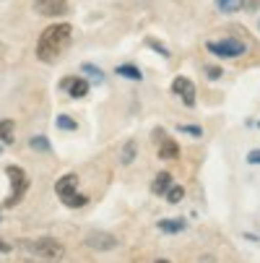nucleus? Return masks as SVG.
Segmentation results:
<instances>
[{"label":"nucleus","instance_id":"8","mask_svg":"<svg viewBox=\"0 0 260 263\" xmlns=\"http://www.w3.org/2000/svg\"><path fill=\"white\" fill-rule=\"evenodd\" d=\"M172 94H177L182 99L185 107H195V84L185 76H177L172 81Z\"/></svg>","mask_w":260,"mask_h":263},{"label":"nucleus","instance_id":"6","mask_svg":"<svg viewBox=\"0 0 260 263\" xmlns=\"http://www.w3.org/2000/svg\"><path fill=\"white\" fill-rule=\"evenodd\" d=\"M154 143L159 146V159H164V162L179 159V146H177V141H172L164 133V128H156L154 130Z\"/></svg>","mask_w":260,"mask_h":263},{"label":"nucleus","instance_id":"10","mask_svg":"<svg viewBox=\"0 0 260 263\" xmlns=\"http://www.w3.org/2000/svg\"><path fill=\"white\" fill-rule=\"evenodd\" d=\"M257 0H216V6L221 13H237V11H245V8H255Z\"/></svg>","mask_w":260,"mask_h":263},{"label":"nucleus","instance_id":"24","mask_svg":"<svg viewBox=\"0 0 260 263\" xmlns=\"http://www.w3.org/2000/svg\"><path fill=\"white\" fill-rule=\"evenodd\" d=\"M247 162L250 164H260V148H252V152L247 154Z\"/></svg>","mask_w":260,"mask_h":263},{"label":"nucleus","instance_id":"19","mask_svg":"<svg viewBox=\"0 0 260 263\" xmlns=\"http://www.w3.org/2000/svg\"><path fill=\"white\" fill-rule=\"evenodd\" d=\"M57 128H60V130H76L78 123L73 120V118H68V115H57Z\"/></svg>","mask_w":260,"mask_h":263},{"label":"nucleus","instance_id":"23","mask_svg":"<svg viewBox=\"0 0 260 263\" xmlns=\"http://www.w3.org/2000/svg\"><path fill=\"white\" fill-rule=\"evenodd\" d=\"M206 73H208V79H211V81H216V79L224 76V73H221V68H216V65H208V68H206Z\"/></svg>","mask_w":260,"mask_h":263},{"label":"nucleus","instance_id":"2","mask_svg":"<svg viewBox=\"0 0 260 263\" xmlns=\"http://www.w3.org/2000/svg\"><path fill=\"white\" fill-rule=\"evenodd\" d=\"M55 193H57L60 201H63L65 206H70V209H81V206L89 203V198H86L84 193H78V177L73 175V172H68V175H63V177L57 180Z\"/></svg>","mask_w":260,"mask_h":263},{"label":"nucleus","instance_id":"14","mask_svg":"<svg viewBox=\"0 0 260 263\" xmlns=\"http://www.w3.org/2000/svg\"><path fill=\"white\" fill-rule=\"evenodd\" d=\"M115 73H117V76H123V79H128V81H141V79H143V76H141V68H135V65H130V63L117 65Z\"/></svg>","mask_w":260,"mask_h":263},{"label":"nucleus","instance_id":"3","mask_svg":"<svg viewBox=\"0 0 260 263\" xmlns=\"http://www.w3.org/2000/svg\"><path fill=\"white\" fill-rule=\"evenodd\" d=\"M24 250L42 258V260H50V263H57L63 255H65V248L52 240V237H39V240H24Z\"/></svg>","mask_w":260,"mask_h":263},{"label":"nucleus","instance_id":"26","mask_svg":"<svg viewBox=\"0 0 260 263\" xmlns=\"http://www.w3.org/2000/svg\"><path fill=\"white\" fill-rule=\"evenodd\" d=\"M156 263H169V260H164V258H159V260H156Z\"/></svg>","mask_w":260,"mask_h":263},{"label":"nucleus","instance_id":"17","mask_svg":"<svg viewBox=\"0 0 260 263\" xmlns=\"http://www.w3.org/2000/svg\"><path fill=\"white\" fill-rule=\"evenodd\" d=\"M123 164H130L133 159H135V141H128L125 146H123Z\"/></svg>","mask_w":260,"mask_h":263},{"label":"nucleus","instance_id":"11","mask_svg":"<svg viewBox=\"0 0 260 263\" xmlns=\"http://www.w3.org/2000/svg\"><path fill=\"white\" fill-rule=\"evenodd\" d=\"M60 86H63V89H68V94H70L73 99H81V97H86V94H89V84H86L84 79H65Z\"/></svg>","mask_w":260,"mask_h":263},{"label":"nucleus","instance_id":"22","mask_svg":"<svg viewBox=\"0 0 260 263\" xmlns=\"http://www.w3.org/2000/svg\"><path fill=\"white\" fill-rule=\"evenodd\" d=\"M179 130H182V133H190V136H195V138L203 136V128H201V125H179Z\"/></svg>","mask_w":260,"mask_h":263},{"label":"nucleus","instance_id":"1","mask_svg":"<svg viewBox=\"0 0 260 263\" xmlns=\"http://www.w3.org/2000/svg\"><path fill=\"white\" fill-rule=\"evenodd\" d=\"M73 42V26L70 24H52L42 31L39 42H36V58L42 63H57L60 55Z\"/></svg>","mask_w":260,"mask_h":263},{"label":"nucleus","instance_id":"15","mask_svg":"<svg viewBox=\"0 0 260 263\" xmlns=\"http://www.w3.org/2000/svg\"><path fill=\"white\" fill-rule=\"evenodd\" d=\"M13 130H16L13 120H3V123H0V141H3V143H13Z\"/></svg>","mask_w":260,"mask_h":263},{"label":"nucleus","instance_id":"20","mask_svg":"<svg viewBox=\"0 0 260 263\" xmlns=\"http://www.w3.org/2000/svg\"><path fill=\"white\" fill-rule=\"evenodd\" d=\"M84 73L94 76V81H104V73H102V68H96V65H91V63H84Z\"/></svg>","mask_w":260,"mask_h":263},{"label":"nucleus","instance_id":"13","mask_svg":"<svg viewBox=\"0 0 260 263\" xmlns=\"http://www.w3.org/2000/svg\"><path fill=\"white\" fill-rule=\"evenodd\" d=\"M188 224H185L182 219H162L159 221V230L162 232H167V235H177V232H182Z\"/></svg>","mask_w":260,"mask_h":263},{"label":"nucleus","instance_id":"4","mask_svg":"<svg viewBox=\"0 0 260 263\" xmlns=\"http://www.w3.org/2000/svg\"><path fill=\"white\" fill-rule=\"evenodd\" d=\"M6 175H8V180H11V196H8L6 206L11 209V206H16V203L26 196V191H29L31 180L26 177V172H24L21 167H8V170H6Z\"/></svg>","mask_w":260,"mask_h":263},{"label":"nucleus","instance_id":"7","mask_svg":"<svg viewBox=\"0 0 260 263\" xmlns=\"http://www.w3.org/2000/svg\"><path fill=\"white\" fill-rule=\"evenodd\" d=\"M34 11L47 18H60L68 13V0H34Z\"/></svg>","mask_w":260,"mask_h":263},{"label":"nucleus","instance_id":"9","mask_svg":"<svg viewBox=\"0 0 260 263\" xmlns=\"http://www.w3.org/2000/svg\"><path fill=\"white\" fill-rule=\"evenodd\" d=\"M86 245L94 250H115L117 248V237L109 232H91L86 235Z\"/></svg>","mask_w":260,"mask_h":263},{"label":"nucleus","instance_id":"5","mask_svg":"<svg viewBox=\"0 0 260 263\" xmlns=\"http://www.w3.org/2000/svg\"><path fill=\"white\" fill-rule=\"evenodd\" d=\"M206 47H208V52H213L218 58H239V55L247 52L245 42L234 40V36H229V40H218V42H208Z\"/></svg>","mask_w":260,"mask_h":263},{"label":"nucleus","instance_id":"21","mask_svg":"<svg viewBox=\"0 0 260 263\" xmlns=\"http://www.w3.org/2000/svg\"><path fill=\"white\" fill-rule=\"evenodd\" d=\"M146 45L151 47V50H159V52H162V58H169V50H167L162 42H156V40H146Z\"/></svg>","mask_w":260,"mask_h":263},{"label":"nucleus","instance_id":"12","mask_svg":"<svg viewBox=\"0 0 260 263\" xmlns=\"http://www.w3.org/2000/svg\"><path fill=\"white\" fill-rule=\"evenodd\" d=\"M169 185H172V175H169V172H159V175L154 177V182H151V191H154L156 196H162V193L169 191Z\"/></svg>","mask_w":260,"mask_h":263},{"label":"nucleus","instance_id":"16","mask_svg":"<svg viewBox=\"0 0 260 263\" xmlns=\"http://www.w3.org/2000/svg\"><path fill=\"white\" fill-rule=\"evenodd\" d=\"M29 146L34 148V152H50V141L45 138V136H34V138H29Z\"/></svg>","mask_w":260,"mask_h":263},{"label":"nucleus","instance_id":"18","mask_svg":"<svg viewBox=\"0 0 260 263\" xmlns=\"http://www.w3.org/2000/svg\"><path fill=\"white\" fill-rule=\"evenodd\" d=\"M182 196H185V187H179V185H169V191H167L169 203H179V201H182Z\"/></svg>","mask_w":260,"mask_h":263},{"label":"nucleus","instance_id":"25","mask_svg":"<svg viewBox=\"0 0 260 263\" xmlns=\"http://www.w3.org/2000/svg\"><path fill=\"white\" fill-rule=\"evenodd\" d=\"M11 250V245L8 242H3V240H0V253H8Z\"/></svg>","mask_w":260,"mask_h":263}]
</instances>
